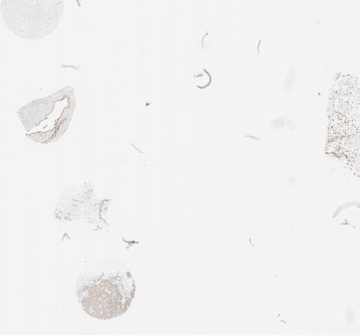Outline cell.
<instances>
[{"label": "cell", "instance_id": "7a4b0ae2", "mask_svg": "<svg viewBox=\"0 0 360 336\" xmlns=\"http://www.w3.org/2000/svg\"><path fill=\"white\" fill-rule=\"evenodd\" d=\"M75 89L65 86L20 108L18 114L26 136L39 143L57 141L68 129L75 109Z\"/></svg>", "mask_w": 360, "mask_h": 336}, {"label": "cell", "instance_id": "6da1fadb", "mask_svg": "<svg viewBox=\"0 0 360 336\" xmlns=\"http://www.w3.org/2000/svg\"><path fill=\"white\" fill-rule=\"evenodd\" d=\"M135 287L130 272L122 264L101 262L81 275L77 297L84 311L94 318L106 320L128 309Z\"/></svg>", "mask_w": 360, "mask_h": 336}, {"label": "cell", "instance_id": "3957f363", "mask_svg": "<svg viewBox=\"0 0 360 336\" xmlns=\"http://www.w3.org/2000/svg\"><path fill=\"white\" fill-rule=\"evenodd\" d=\"M2 19L15 36L25 39H40L51 34L64 13L62 0H2Z\"/></svg>", "mask_w": 360, "mask_h": 336}]
</instances>
